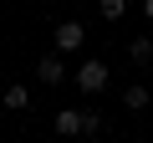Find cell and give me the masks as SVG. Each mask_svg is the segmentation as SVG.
<instances>
[{
  "label": "cell",
  "mask_w": 153,
  "mask_h": 143,
  "mask_svg": "<svg viewBox=\"0 0 153 143\" xmlns=\"http://www.w3.org/2000/svg\"><path fill=\"white\" fill-rule=\"evenodd\" d=\"M0 102H5V112H26V107H31V87H21V82H10L5 92H0Z\"/></svg>",
  "instance_id": "obj_5"
},
{
  "label": "cell",
  "mask_w": 153,
  "mask_h": 143,
  "mask_svg": "<svg viewBox=\"0 0 153 143\" xmlns=\"http://www.w3.org/2000/svg\"><path fill=\"white\" fill-rule=\"evenodd\" d=\"M36 77H41L46 87H56V82H66V66H61V56H56V51L36 61Z\"/></svg>",
  "instance_id": "obj_4"
},
{
  "label": "cell",
  "mask_w": 153,
  "mask_h": 143,
  "mask_svg": "<svg viewBox=\"0 0 153 143\" xmlns=\"http://www.w3.org/2000/svg\"><path fill=\"white\" fill-rule=\"evenodd\" d=\"M87 143H102V138H87Z\"/></svg>",
  "instance_id": "obj_10"
},
{
  "label": "cell",
  "mask_w": 153,
  "mask_h": 143,
  "mask_svg": "<svg viewBox=\"0 0 153 143\" xmlns=\"http://www.w3.org/2000/svg\"><path fill=\"white\" fill-rule=\"evenodd\" d=\"M107 82H112V72H107V61H82L76 66V92H87V97H97V92H107Z\"/></svg>",
  "instance_id": "obj_1"
},
{
  "label": "cell",
  "mask_w": 153,
  "mask_h": 143,
  "mask_svg": "<svg viewBox=\"0 0 153 143\" xmlns=\"http://www.w3.org/2000/svg\"><path fill=\"white\" fill-rule=\"evenodd\" d=\"M143 16H148V21H153V0H143Z\"/></svg>",
  "instance_id": "obj_9"
},
{
  "label": "cell",
  "mask_w": 153,
  "mask_h": 143,
  "mask_svg": "<svg viewBox=\"0 0 153 143\" xmlns=\"http://www.w3.org/2000/svg\"><path fill=\"white\" fill-rule=\"evenodd\" d=\"M51 41H56V51H82V41H87V31H82V21H61Z\"/></svg>",
  "instance_id": "obj_3"
},
{
  "label": "cell",
  "mask_w": 153,
  "mask_h": 143,
  "mask_svg": "<svg viewBox=\"0 0 153 143\" xmlns=\"http://www.w3.org/2000/svg\"><path fill=\"white\" fill-rule=\"evenodd\" d=\"M51 123H56L61 138H82V133H87V112H82V107H61Z\"/></svg>",
  "instance_id": "obj_2"
},
{
  "label": "cell",
  "mask_w": 153,
  "mask_h": 143,
  "mask_svg": "<svg viewBox=\"0 0 153 143\" xmlns=\"http://www.w3.org/2000/svg\"><path fill=\"white\" fill-rule=\"evenodd\" d=\"M97 10H102V21H123L128 0H97Z\"/></svg>",
  "instance_id": "obj_8"
},
{
  "label": "cell",
  "mask_w": 153,
  "mask_h": 143,
  "mask_svg": "<svg viewBox=\"0 0 153 143\" xmlns=\"http://www.w3.org/2000/svg\"><path fill=\"white\" fill-rule=\"evenodd\" d=\"M148 102H153V92H148L143 82H133V87H123V107H128V112H143Z\"/></svg>",
  "instance_id": "obj_6"
},
{
  "label": "cell",
  "mask_w": 153,
  "mask_h": 143,
  "mask_svg": "<svg viewBox=\"0 0 153 143\" xmlns=\"http://www.w3.org/2000/svg\"><path fill=\"white\" fill-rule=\"evenodd\" d=\"M128 61H133V66H148V61H153V36H133V41H128Z\"/></svg>",
  "instance_id": "obj_7"
}]
</instances>
